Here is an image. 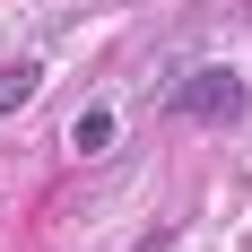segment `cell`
<instances>
[{
    "label": "cell",
    "instance_id": "cell-1",
    "mask_svg": "<svg viewBox=\"0 0 252 252\" xmlns=\"http://www.w3.org/2000/svg\"><path fill=\"white\" fill-rule=\"evenodd\" d=\"M244 78H235V70H191V78H183V87H174V113H183V122H209V130H226V122H244Z\"/></svg>",
    "mask_w": 252,
    "mask_h": 252
},
{
    "label": "cell",
    "instance_id": "cell-2",
    "mask_svg": "<svg viewBox=\"0 0 252 252\" xmlns=\"http://www.w3.org/2000/svg\"><path fill=\"white\" fill-rule=\"evenodd\" d=\"M70 148H78V157H104V148H113V104H87V113H78Z\"/></svg>",
    "mask_w": 252,
    "mask_h": 252
},
{
    "label": "cell",
    "instance_id": "cell-3",
    "mask_svg": "<svg viewBox=\"0 0 252 252\" xmlns=\"http://www.w3.org/2000/svg\"><path fill=\"white\" fill-rule=\"evenodd\" d=\"M35 78H44L35 61H9V70H0V113H18V104L35 96Z\"/></svg>",
    "mask_w": 252,
    "mask_h": 252
}]
</instances>
